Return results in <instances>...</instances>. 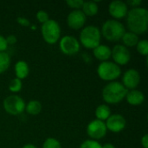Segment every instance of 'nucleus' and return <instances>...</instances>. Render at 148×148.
Segmentation results:
<instances>
[{"mask_svg":"<svg viewBox=\"0 0 148 148\" xmlns=\"http://www.w3.org/2000/svg\"><path fill=\"white\" fill-rule=\"evenodd\" d=\"M7 48H8V44L5 40V37L0 35V52H5Z\"/></svg>","mask_w":148,"mask_h":148,"instance_id":"c756f323","label":"nucleus"},{"mask_svg":"<svg viewBox=\"0 0 148 148\" xmlns=\"http://www.w3.org/2000/svg\"><path fill=\"white\" fill-rule=\"evenodd\" d=\"M105 124L108 130L113 133H120L125 129L127 121L126 119L121 114H111L108 117Z\"/></svg>","mask_w":148,"mask_h":148,"instance_id":"9b49d317","label":"nucleus"},{"mask_svg":"<svg viewBox=\"0 0 148 148\" xmlns=\"http://www.w3.org/2000/svg\"><path fill=\"white\" fill-rule=\"evenodd\" d=\"M95 57L101 62H107L111 57V49L104 44H100L93 49Z\"/></svg>","mask_w":148,"mask_h":148,"instance_id":"dca6fc26","label":"nucleus"},{"mask_svg":"<svg viewBox=\"0 0 148 148\" xmlns=\"http://www.w3.org/2000/svg\"><path fill=\"white\" fill-rule=\"evenodd\" d=\"M140 82V75L139 72L134 69L127 70L122 77V85L128 89H135Z\"/></svg>","mask_w":148,"mask_h":148,"instance_id":"4468645a","label":"nucleus"},{"mask_svg":"<svg viewBox=\"0 0 148 148\" xmlns=\"http://www.w3.org/2000/svg\"><path fill=\"white\" fill-rule=\"evenodd\" d=\"M101 148H115V147L111 143H106L103 146H101Z\"/></svg>","mask_w":148,"mask_h":148,"instance_id":"72a5a7b5","label":"nucleus"},{"mask_svg":"<svg viewBox=\"0 0 148 148\" xmlns=\"http://www.w3.org/2000/svg\"><path fill=\"white\" fill-rule=\"evenodd\" d=\"M36 18L37 20L42 24L44 23H46L48 20H49V14L45 11V10H39L36 13Z\"/></svg>","mask_w":148,"mask_h":148,"instance_id":"cd10ccee","label":"nucleus"},{"mask_svg":"<svg viewBox=\"0 0 148 148\" xmlns=\"http://www.w3.org/2000/svg\"><path fill=\"white\" fill-rule=\"evenodd\" d=\"M80 148H101V145L96 140H88L80 146Z\"/></svg>","mask_w":148,"mask_h":148,"instance_id":"a878e982","label":"nucleus"},{"mask_svg":"<svg viewBox=\"0 0 148 148\" xmlns=\"http://www.w3.org/2000/svg\"><path fill=\"white\" fill-rule=\"evenodd\" d=\"M3 108L6 113L11 115H18L25 109L24 101L18 95H10L3 101Z\"/></svg>","mask_w":148,"mask_h":148,"instance_id":"0eeeda50","label":"nucleus"},{"mask_svg":"<svg viewBox=\"0 0 148 148\" xmlns=\"http://www.w3.org/2000/svg\"><path fill=\"white\" fill-rule=\"evenodd\" d=\"M10 65V57L6 52H0V74L5 72Z\"/></svg>","mask_w":148,"mask_h":148,"instance_id":"4be33fe9","label":"nucleus"},{"mask_svg":"<svg viewBox=\"0 0 148 148\" xmlns=\"http://www.w3.org/2000/svg\"><path fill=\"white\" fill-rule=\"evenodd\" d=\"M25 109L28 114L31 115H36L42 111V104L40 101L33 100L29 101L27 105H25Z\"/></svg>","mask_w":148,"mask_h":148,"instance_id":"412c9836","label":"nucleus"},{"mask_svg":"<svg viewBox=\"0 0 148 148\" xmlns=\"http://www.w3.org/2000/svg\"><path fill=\"white\" fill-rule=\"evenodd\" d=\"M123 43H124V46L125 47H134L137 45L138 42L140 41L139 40V36L138 35L133 33V32H125V34L123 35L122 38H121Z\"/></svg>","mask_w":148,"mask_h":148,"instance_id":"aec40b11","label":"nucleus"},{"mask_svg":"<svg viewBox=\"0 0 148 148\" xmlns=\"http://www.w3.org/2000/svg\"><path fill=\"white\" fill-rule=\"evenodd\" d=\"M61 51L67 56H73L79 52L80 50V42L79 41L71 36H63L59 42Z\"/></svg>","mask_w":148,"mask_h":148,"instance_id":"1a4fd4ad","label":"nucleus"},{"mask_svg":"<svg viewBox=\"0 0 148 148\" xmlns=\"http://www.w3.org/2000/svg\"><path fill=\"white\" fill-rule=\"evenodd\" d=\"M16 23L18 24H20L21 26H23V27H29L30 25L29 21L27 18L23 17V16H18L16 18Z\"/></svg>","mask_w":148,"mask_h":148,"instance_id":"c85d7f7f","label":"nucleus"},{"mask_svg":"<svg viewBox=\"0 0 148 148\" xmlns=\"http://www.w3.org/2000/svg\"><path fill=\"white\" fill-rule=\"evenodd\" d=\"M125 32V27L121 22L110 19L103 23L101 34H102L104 38L109 42H117L122 38Z\"/></svg>","mask_w":148,"mask_h":148,"instance_id":"7ed1b4c3","label":"nucleus"},{"mask_svg":"<svg viewBox=\"0 0 148 148\" xmlns=\"http://www.w3.org/2000/svg\"><path fill=\"white\" fill-rule=\"evenodd\" d=\"M5 40H6L8 45H9V44H10V45H13V44H15V43L16 42V41H17L16 37L14 35H10L9 36H7V37L5 38Z\"/></svg>","mask_w":148,"mask_h":148,"instance_id":"2f4dec72","label":"nucleus"},{"mask_svg":"<svg viewBox=\"0 0 148 148\" xmlns=\"http://www.w3.org/2000/svg\"><path fill=\"white\" fill-rule=\"evenodd\" d=\"M137 51L141 55L147 56L148 54V41L146 39L140 40L136 45Z\"/></svg>","mask_w":148,"mask_h":148,"instance_id":"5701e85b","label":"nucleus"},{"mask_svg":"<svg viewBox=\"0 0 148 148\" xmlns=\"http://www.w3.org/2000/svg\"><path fill=\"white\" fill-rule=\"evenodd\" d=\"M41 33L43 40L47 43L55 44L61 37V27L56 21L49 19L42 24Z\"/></svg>","mask_w":148,"mask_h":148,"instance_id":"39448f33","label":"nucleus"},{"mask_svg":"<svg viewBox=\"0 0 148 148\" xmlns=\"http://www.w3.org/2000/svg\"><path fill=\"white\" fill-rule=\"evenodd\" d=\"M108 12L111 16L114 18V20L121 19L127 16L128 12L127 5L125 2L121 0H115L109 3L108 6Z\"/></svg>","mask_w":148,"mask_h":148,"instance_id":"ddd939ff","label":"nucleus"},{"mask_svg":"<svg viewBox=\"0 0 148 148\" xmlns=\"http://www.w3.org/2000/svg\"><path fill=\"white\" fill-rule=\"evenodd\" d=\"M126 99H127V101L130 105H132V106H140L144 102L145 95L141 91L134 89V90H131V91L127 92Z\"/></svg>","mask_w":148,"mask_h":148,"instance_id":"2eb2a0df","label":"nucleus"},{"mask_svg":"<svg viewBox=\"0 0 148 148\" xmlns=\"http://www.w3.org/2000/svg\"><path fill=\"white\" fill-rule=\"evenodd\" d=\"M127 24L130 32L136 35L146 33L148 29L147 10L141 7L130 10L127 14Z\"/></svg>","mask_w":148,"mask_h":148,"instance_id":"f257e3e1","label":"nucleus"},{"mask_svg":"<svg viewBox=\"0 0 148 148\" xmlns=\"http://www.w3.org/2000/svg\"><path fill=\"white\" fill-rule=\"evenodd\" d=\"M141 146L144 148H148V134H145L141 138Z\"/></svg>","mask_w":148,"mask_h":148,"instance_id":"473e14b6","label":"nucleus"},{"mask_svg":"<svg viewBox=\"0 0 148 148\" xmlns=\"http://www.w3.org/2000/svg\"><path fill=\"white\" fill-rule=\"evenodd\" d=\"M23 148H37L36 146H34L33 144H26L25 146H23Z\"/></svg>","mask_w":148,"mask_h":148,"instance_id":"f704fd0d","label":"nucleus"},{"mask_svg":"<svg viewBox=\"0 0 148 148\" xmlns=\"http://www.w3.org/2000/svg\"><path fill=\"white\" fill-rule=\"evenodd\" d=\"M107 127L104 121L94 120L90 121L87 127V134L93 140H98L105 137L107 134Z\"/></svg>","mask_w":148,"mask_h":148,"instance_id":"6e6552de","label":"nucleus"},{"mask_svg":"<svg viewBox=\"0 0 148 148\" xmlns=\"http://www.w3.org/2000/svg\"><path fill=\"white\" fill-rule=\"evenodd\" d=\"M29 73V68L28 63L25 61H18L15 64V74H16V78L20 79L21 81L23 79H25Z\"/></svg>","mask_w":148,"mask_h":148,"instance_id":"f3484780","label":"nucleus"},{"mask_svg":"<svg viewBox=\"0 0 148 148\" xmlns=\"http://www.w3.org/2000/svg\"><path fill=\"white\" fill-rule=\"evenodd\" d=\"M42 148H62L61 143L55 138H48L43 145Z\"/></svg>","mask_w":148,"mask_h":148,"instance_id":"393cba45","label":"nucleus"},{"mask_svg":"<svg viewBox=\"0 0 148 148\" xmlns=\"http://www.w3.org/2000/svg\"><path fill=\"white\" fill-rule=\"evenodd\" d=\"M141 3L142 2L140 0H128L126 3L127 5H129L133 8H137L141 4Z\"/></svg>","mask_w":148,"mask_h":148,"instance_id":"7c9ffc66","label":"nucleus"},{"mask_svg":"<svg viewBox=\"0 0 148 148\" xmlns=\"http://www.w3.org/2000/svg\"><path fill=\"white\" fill-rule=\"evenodd\" d=\"M82 12L84 13V15L87 16H95L98 13L99 10V7L98 4L96 3L95 1H87L83 3V5L82 7Z\"/></svg>","mask_w":148,"mask_h":148,"instance_id":"a211bd4d","label":"nucleus"},{"mask_svg":"<svg viewBox=\"0 0 148 148\" xmlns=\"http://www.w3.org/2000/svg\"><path fill=\"white\" fill-rule=\"evenodd\" d=\"M101 34L98 27L89 25L82 29L80 34V42L86 49H94L100 45Z\"/></svg>","mask_w":148,"mask_h":148,"instance_id":"20e7f679","label":"nucleus"},{"mask_svg":"<svg viewBox=\"0 0 148 148\" xmlns=\"http://www.w3.org/2000/svg\"><path fill=\"white\" fill-rule=\"evenodd\" d=\"M110 115H111V110L109 107L106 104H101L98 106L95 109L96 120L104 121H107Z\"/></svg>","mask_w":148,"mask_h":148,"instance_id":"6ab92c4d","label":"nucleus"},{"mask_svg":"<svg viewBox=\"0 0 148 148\" xmlns=\"http://www.w3.org/2000/svg\"><path fill=\"white\" fill-rule=\"evenodd\" d=\"M83 3H84V1H82V0H67L66 1V3L68 4V6L72 9H75V10L82 9Z\"/></svg>","mask_w":148,"mask_h":148,"instance_id":"bb28decb","label":"nucleus"},{"mask_svg":"<svg viewBox=\"0 0 148 148\" xmlns=\"http://www.w3.org/2000/svg\"><path fill=\"white\" fill-rule=\"evenodd\" d=\"M111 57L114 59L115 64L118 66H123L129 62L131 54L127 47L121 44H117L113 49H111Z\"/></svg>","mask_w":148,"mask_h":148,"instance_id":"9d476101","label":"nucleus"},{"mask_svg":"<svg viewBox=\"0 0 148 148\" xmlns=\"http://www.w3.org/2000/svg\"><path fill=\"white\" fill-rule=\"evenodd\" d=\"M87 16L81 10H75L71 11L67 17V23L70 29H80L86 23Z\"/></svg>","mask_w":148,"mask_h":148,"instance_id":"f8f14e48","label":"nucleus"},{"mask_svg":"<svg viewBox=\"0 0 148 148\" xmlns=\"http://www.w3.org/2000/svg\"><path fill=\"white\" fill-rule=\"evenodd\" d=\"M128 90L119 82H111L102 90V98L108 104H117L123 101Z\"/></svg>","mask_w":148,"mask_h":148,"instance_id":"f03ea898","label":"nucleus"},{"mask_svg":"<svg viewBox=\"0 0 148 148\" xmlns=\"http://www.w3.org/2000/svg\"><path fill=\"white\" fill-rule=\"evenodd\" d=\"M23 87V83L22 81L18 78H14L10 81V84H9V89L13 92V93H17L22 89Z\"/></svg>","mask_w":148,"mask_h":148,"instance_id":"b1692460","label":"nucleus"},{"mask_svg":"<svg viewBox=\"0 0 148 148\" xmlns=\"http://www.w3.org/2000/svg\"><path fill=\"white\" fill-rule=\"evenodd\" d=\"M121 70L120 66L113 62H102L97 67L98 76L106 82H114L120 77Z\"/></svg>","mask_w":148,"mask_h":148,"instance_id":"423d86ee","label":"nucleus"}]
</instances>
